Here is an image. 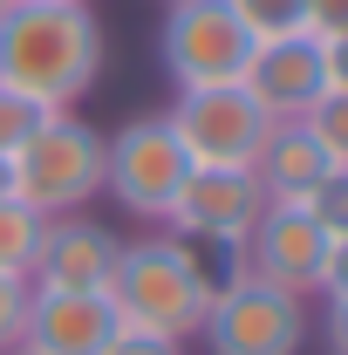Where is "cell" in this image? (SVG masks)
Returning a JSON list of instances; mask_svg holds the SVG:
<instances>
[{"label":"cell","instance_id":"8fae6325","mask_svg":"<svg viewBox=\"0 0 348 355\" xmlns=\"http://www.w3.org/2000/svg\"><path fill=\"white\" fill-rule=\"evenodd\" d=\"M246 96L260 103L273 123H301L307 110L328 96V62L314 35H280V42L253 48V69H246Z\"/></svg>","mask_w":348,"mask_h":355},{"label":"cell","instance_id":"d4e9b609","mask_svg":"<svg viewBox=\"0 0 348 355\" xmlns=\"http://www.w3.org/2000/svg\"><path fill=\"white\" fill-rule=\"evenodd\" d=\"M0 198H14V157L0 150Z\"/></svg>","mask_w":348,"mask_h":355},{"label":"cell","instance_id":"484cf974","mask_svg":"<svg viewBox=\"0 0 348 355\" xmlns=\"http://www.w3.org/2000/svg\"><path fill=\"white\" fill-rule=\"evenodd\" d=\"M62 7H89V0H62Z\"/></svg>","mask_w":348,"mask_h":355},{"label":"cell","instance_id":"cb8c5ba5","mask_svg":"<svg viewBox=\"0 0 348 355\" xmlns=\"http://www.w3.org/2000/svg\"><path fill=\"white\" fill-rule=\"evenodd\" d=\"M328 349L348 355V301H328Z\"/></svg>","mask_w":348,"mask_h":355},{"label":"cell","instance_id":"603a6c76","mask_svg":"<svg viewBox=\"0 0 348 355\" xmlns=\"http://www.w3.org/2000/svg\"><path fill=\"white\" fill-rule=\"evenodd\" d=\"M321 62H328V89H342V96H348V35L321 42Z\"/></svg>","mask_w":348,"mask_h":355},{"label":"cell","instance_id":"9c48e42d","mask_svg":"<svg viewBox=\"0 0 348 355\" xmlns=\"http://www.w3.org/2000/svg\"><path fill=\"white\" fill-rule=\"evenodd\" d=\"M321 260H328V232L307 205H287V198H266L260 225L239 239V273H253L266 287L307 301L321 287Z\"/></svg>","mask_w":348,"mask_h":355},{"label":"cell","instance_id":"52a82bcc","mask_svg":"<svg viewBox=\"0 0 348 355\" xmlns=\"http://www.w3.org/2000/svg\"><path fill=\"white\" fill-rule=\"evenodd\" d=\"M266 212V184L253 178V164H191L184 191H177L171 225L184 246H225L239 253V239L260 225Z\"/></svg>","mask_w":348,"mask_h":355},{"label":"cell","instance_id":"ba28073f","mask_svg":"<svg viewBox=\"0 0 348 355\" xmlns=\"http://www.w3.org/2000/svg\"><path fill=\"white\" fill-rule=\"evenodd\" d=\"M164 123L177 130L191 164H253L273 116L246 96V83H225V89H177Z\"/></svg>","mask_w":348,"mask_h":355},{"label":"cell","instance_id":"30bf717a","mask_svg":"<svg viewBox=\"0 0 348 355\" xmlns=\"http://www.w3.org/2000/svg\"><path fill=\"white\" fill-rule=\"evenodd\" d=\"M116 308L110 294H62V287H35L28 294V321H21V349L14 355H110L116 342Z\"/></svg>","mask_w":348,"mask_h":355},{"label":"cell","instance_id":"6da1fadb","mask_svg":"<svg viewBox=\"0 0 348 355\" xmlns=\"http://www.w3.org/2000/svg\"><path fill=\"white\" fill-rule=\"evenodd\" d=\"M103 76V28L89 7L14 0L0 14V83L48 110H76Z\"/></svg>","mask_w":348,"mask_h":355},{"label":"cell","instance_id":"5b68a950","mask_svg":"<svg viewBox=\"0 0 348 355\" xmlns=\"http://www.w3.org/2000/svg\"><path fill=\"white\" fill-rule=\"evenodd\" d=\"M253 35L225 0H171L164 28H157V62L177 89H225L246 83L253 69Z\"/></svg>","mask_w":348,"mask_h":355},{"label":"cell","instance_id":"8992f818","mask_svg":"<svg viewBox=\"0 0 348 355\" xmlns=\"http://www.w3.org/2000/svg\"><path fill=\"white\" fill-rule=\"evenodd\" d=\"M205 349L212 355H301L307 342V301L266 287L253 273H232L205 308Z\"/></svg>","mask_w":348,"mask_h":355},{"label":"cell","instance_id":"7a4b0ae2","mask_svg":"<svg viewBox=\"0 0 348 355\" xmlns=\"http://www.w3.org/2000/svg\"><path fill=\"white\" fill-rule=\"evenodd\" d=\"M103 294H110L123 328H150V335L191 342L205 328V308H212L218 280L205 273L198 246H184L177 232H143V239H123L116 273H110Z\"/></svg>","mask_w":348,"mask_h":355},{"label":"cell","instance_id":"9a60e30c","mask_svg":"<svg viewBox=\"0 0 348 355\" xmlns=\"http://www.w3.org/2000/svg\"><path fill=\"white\" fill-rule=\"evenodd\" d=\"M301 123L314 130V144H321V157H328L335 171H348V96H342V89H328V96H321V103L307 110Z\"/></svg>","mask_w":348,"mask_h":355},{"label":"cell","instance_id":"4316f807","mask_svg":"<svg viewBox=\"0 0 348 355\" xmlns=\"http://www.w3.org/2000/svg\"><path fill=\"white\" fill-rule=\"evenodd\" d=\"M7 7H14V0H0V14H7Z\"/></svg>","mask_w":348,"mask_h":355},{"label":"cell","instance_id":"4fadbf2b","mask_svg":"<svg viewBox=\"0 0 348 355\" xmlns=\"http://www.w3.org/2000/svg\"><path fill=\"white\" fill-rule=\"evenodd\" d=\"M335 171L321 157V144L307 123H266L260 137V157H253V178L266 184V198H287V205H307V191Z\"/></svg>","mask_w":348,"mask_h":355},{"label":"cell","instance_id":"d6986e66","mask_svg":"<svg viewBox=\"0 0 348 355\" xmlns=\"http://www.w3.org/2000/svg\"><path fill=\"white\" fill-rule=\"evenodd\" d=\"M28 294H35V280H14V273H0V355H14V349H21Z\"/></svg>","mask_w":348,"mask_h":355},{"label":"cell","instance_id":"277c9868","mask_svg":"<svg viewBox=\"0 0 348 355\" xmlns=\"http://www.w3.org/2000/svg\"><path fill=\"white\" fill-rule=\"evenodd\" d=\"M191 178V157L164 116H130L103 144V191L143 225H164L177 212V191Z\"/></svg>","mask_w":348,"mask_h":355},{"label":"cell","instance_id":"ffe728a7","mask_svg":"<svg viewBox=\"0 0 348 355\" xmlns=\"http://www.w3.org/2000/svg\"><path fill=\"white\" fill-rule=\"evenodd\" d=\"M301 28L314 35V42L348 35V0H301Z\"/></svg>","mask_w":348,"mask_h":355},{"label":"cell","instance_id":"7402d4cb","mask_svg":"<svg viewBox=\"0 0 348 355\" xmlns=\"http://www.w3.org/2000/svg\"><path fill=\"white\" fill-rule=\"evenodd\" d=\"M314 294L348 301V232H342V239H328V260H321V287H314Z\"/></svg>","mask_w":348,"mask_h":355},{"label":"cell","instance_id":"ac0fdd59","mask_svg":"<svg viewBox=\"0 0 348 355\" xmlns=\"http://www.w3.org/2000/svg\"><path fill=\"white\" fill-rule=\"evenodd\" d=\"M307 212L321 219L328 239H342V232H348V171H328V178H321V184L307 191Z\"/></svg>","mask_w":348,"mask_h":355},{"label":"cell","instance_id":"e0dca14e","mask_svg":"<svg viewBox=\"0 0 348 355\" xmlns=\"http://www.w3.org/2000/svg\"><path fill=\"white\" fill-rule=\"evenodd\" d=\"M48 116H55L48 103H35V96H21V89H7V83H0V150H7V157H14L28 137L42 130Z\"/></svg>","mask_w":348,"mask_h":355},{"label":"cell","instance_id":"5bb4252c","mask_svg":"<svg viewBox=\"0 0 348 355\" xmlns=\"http://www.w3.org/2000/svg\"><path fill=\"white\" fill-rule=\"evenodd\" d=\"M42 232H48V219L35 212V205L0 198V273L28 280V273H35V253H42Z\"/></svg>","mask_w":348,"mask_h":355},{"label":"cell","instance_id":"7c38bea8","mask_svg":"<svg viewBox=\"0 0 348 355\" xmlns=\"http://www.w3.org/2000/svg\"><path fill=\"white\" fill-rule=\"evenodd\" d=\"M116 253H123V239L110 225H96L89 212H62V219H48L28 280L35 287H62V294H103L110 273H116Z\"/></svg>","mask_w":348,"mask_h":355},{"label":"cell","instance_id":"44dd1931","mask_svg":"<svg viewBox=\"0 0 348 355\" xmlns=\"http://www.w3.org/2000/svg\"><path fill=\"white\" fill-rule=\"evenodd\" d=\"M110 355H184V342H171V335H150V328H116Z\"/></svg>","mask_w":348,"mask_h":355},{"label":"cell","instance_id":"2e32d148","mask_svg":"<svg viewBox=\"0 0 348 355\" xmlns=\"http://www.w3.org/2000/svg\"><path fill=\"white\" fill-rule=\"evenodd\" d=\"M253 42H280V35H307L301 28V0H225Z\"/></svg>","mask_w":348,"mask_h":355},{"label":"cell","instance_id":"3957f363","mask_svg":"<svg viewBox=\"0 0 348 355\" xmlns=\"http://www.w3.org/2000/svg\"><path fill=\"white\" fill-rule=\"evenodd\" d=\"M103 144L110 137L96 123H82L76 110H55L42 130L14 150V198L35 205L42 219L82 212L89 198L103 191Z\"/></svg>","mask_w":348,"mask_h":355}]
</instances>
